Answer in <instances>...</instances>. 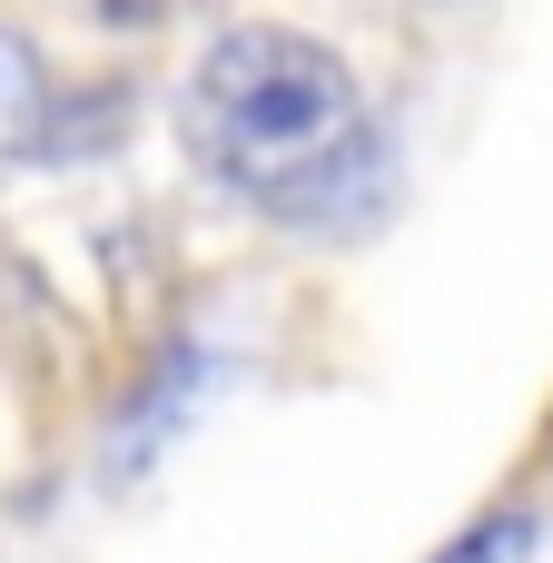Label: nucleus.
<instances>
[{"label":"nucleus","instance_id":"f257e3e1","mask_svg":"<svg viewBox=\"0 0 553 563\" xmlns=\"http://www.w3.org/2000/svg\"><path fill=\"white\" fill-rule=\"evenodd\" d=\"M178 129H188V158L228 198L287 218V228H317V218L376 198L366 89L317 30H287V20L218 30L188 69Z\"/></svg>","mask_w":553,"mask_h":563},{"label":"nucleus","instance_id":"f03ea898","mask_svg":"<svg viewBox=\"0 0 553 563\" xmlns=\"http://www.w3.org/2000/svg\"><path fill=\"white\" fill-rule=\"evenodd\" d=\"M49 119H59L49 59H40L20 30H0V158H30V148L49 139Z\"/></svg>","mask_w":553,"mask_h":563},{"label":"nucleus","instance_id":"7ed1b4c3","mask_svg":"<svg viewBox=\"0 0 553 563\" xmlns=\"http://www.w3.org/2000/svg\"><path fill=\"white\" fill-rule=\"evenodd\" d=\"M524 554H534V515L515 505V515H485L465 544H445L435 563H524Z\"/></svg>","mask_w":553,"mask_h":563}]
</instances>
